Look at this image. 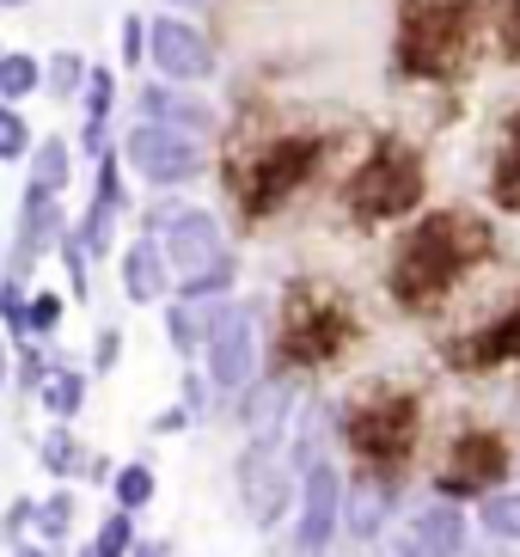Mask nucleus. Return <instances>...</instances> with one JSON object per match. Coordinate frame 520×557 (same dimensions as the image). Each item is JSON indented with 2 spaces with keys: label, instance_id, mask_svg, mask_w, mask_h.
Listing matches in <instances>:
<instances>
[{
  "label": "nucleus",
  "instance_id": "1",
  "mask_svg": "<svg viewBox=\"0 0 520 557\" xmlns=\"http://www.w3.org/2000/svg\"><path fill=\"white\" fill-rule=\"evenodd\" d=\"M490 221L472 209H429L417 227L398 239L386 263V295L405 312H423L435 300H447L459 282L472 276L478 263L490 258Z\"/></svg>",
  "mask_w": 520,
  "mask_h": 557
},
{
  "label": "nucleus",
  "instance_id": "2",
  "mask_svg": "<svg viewBox=\"0 0 520 557\" xmlns=\"http://www.w3.org/2000/svg\"><path fill=\"white\" fill-rule=\"evenodd\" d=\"M337 435L356 454L361 472L405 478V466L417 459V442H423V398L410 393V386H361L343 405Z\"/></svg>",
  "mask_w": 520,
  "mask_h": 557
},
{
  "label": "nucleus",
  "instance_id": "3",
  "mask_svg": "<svg viewBox=\"0 0 520 557\" xmlns=\"http://www.w3.org/2000/svg\"><path fill=\"white\" fill-rule=\"evenodd\" d=\"M356 344V319L331 288L319 282H294L276 312V374H312L331 368L343 349Z\"/></svg>",
  "mask_w": 520,
  "mask_h": 557
},
{
  "label": "nucleus",
  "instance_id": "4",
  "mask_svg": "<svg viewBox=\"0 0 520 557\" xmlns=\"http://www.w3.org/2000/svg\"><path fill=\"white\" fill-rule=\"evenodd\" d=\"M398 67L410 81H459L472 67V0H405Z\"/></svg>",
  "mask_w": 520,
  "mask_h": 557
},
{
  "label": "nucleus",
  "instance_id": "5",
  "mask_svg": "<svg viewBox=\"0 0 520 557\" xmlns=\"http://www.w3.org/2000/svg\"><path fill=\"white\" fill-rule=\"evenodd\" d=\"M423 197H429V160L423 148H410L398 135L374 141L368 160L356 165V178L343 184V209L356 214L361 227H386L398 214L423 209Z\"/></svg>",
  "mask_w": 520,
  "mask_h": 557
},
{
  "label": "nucleus",
  "instance_id": "6",
  "mask_svg": "<svg viewBox=\"0 0 520 557\" xmlns=\"http://www.w3.org/2000/svg\"><path fill=\"white\" fill-rule=\"evenodd\" d=\"M233 484H239L245 521L258 533H276L282 521L300 503V472L288 459V429H270V435H245L239 459H233Z\"/></svg>",
  "mask_w": 520,
  "mask_h": 557
},
{
  "label": "nucleus",
  "instance_id": "7",
  "mask_svg": "<svg viewBox=\"0 0 520 557\" xmlns=\"http://www.w3.org/2000/svg\"><path fill=\"white\" fill-rule=\"evenodd\" d=\"M325 141L319 135H282V141H263L251 148V160L233 172V190H239V209L245 221H263V214H276L282 202L312 178V165H319Z\"/></svg>",
  "mask_w": 520,
  "mask_h": 557
},
{
  "label": "nucleus",
  "instance_id": "8",
  "mask_svg": "<svg viewBox=\"0 0 520 557\" xmlns=\"http://www.w3.org/2000/svg\"><path fill=\"white\" fill-rule=\"evenodd\" d=\"M258 361H263V325H258V307L251 300H221L214 307V325H209V344H202V374L209 386L227 398H239L251 380H258Z\"/></svg>",
  "mask_w": 520,
  "mask_h": 557
},
{
  "label": "nucleus",
  "instance_id": "9",
  "mask_svg": "<svg viewBox=\"0 0 520 557\" xmlns=\"http://www.w3.org/2000/svg\"><path fill=\"white\" fill-rule=\"evenodd\" d=\"M515 472V447L503 429H459L447 442V459L435 466V496L447 503H478V496L503 491Z\"/></svg>",
  "mask_w": 520,
  "mask_h": 557
},
{
  "label": "nucleus",
  "instance_id": "10",
  "mask_svg": "<svg viewBox=\"0 0 520 557\" xmlns=\"http://www.w3.org/2000/svg\"><path fill=\"white\" fill-rule=\"evenodd\" d=\"M116 153H123V172H135L153 190H178V184H196L209 172V148L184 129H165V123H135V129H123Z\"/></svg>",
  "mask_w": 520,
  "mask_h": 557
},
{
  "label": "nucleus",
  "instance_id": "11",
  "mask_svg": "<svg viewBox=\"0 0 520 557\" xmlns=\"http://www.w3.org/2000/svg\"><path fill=\"white\" fill-rule=\"evenodd\" d=\"M153 239H160V258L172 270V282H190L202 270H214L221 258H233L221 221L209 209H190V202H165L153 214Z\"/></svg>",
  "mask_w": 520,
  "mask_h": 557
},
{
  "label": "nucleus",
  "instance_id": "12",
  "mask_svg": "<svg viewBox=\"0 0 520 557\" xmlns=\"http://www.w3.org/2000/svg\"><path fill=\"white\" fill-rule=\"evenodd\" d=\"M337 533H343V472H337V459H331V454H319L312 466H300L294 552H300V557H325Z\"/></svg>",
  "mask_w": 520,
  "mask_h": 557
},
{
  "label": "nucleus",
  "instance_id": "13",
  "mask_svg": "<svg viewBox=\"0 0 520 557\" xmlns=\"http://www.w3.org/2000/svg\"><path fill=\"white\" fill-rule=\"evenodd\" d=\"M147 62L160 67V81H172V86H202L214 67H221L209 50V37L178 13L147 18Z\"/></svg>",
  "mask_w": 520,
  "mask_h": 557
},
{
  "label": "nucleus",
  "instance_id": "14",
  "mask_svg": "<svg viewBox=\"0 0 520 557\" xmlns=\"http://www.w3.org/2000/svg\"><path fill=\"white\" fill-rule=\"evenodd\" d=\"M67 227H74V221H67L62 197L25 184V202H18V221H13V251H7V276L25 282L37 270V258H49V251L67 239Z\"/></svg>",
  "mask_w": 520,
  "mask_h": 557
},
{
  "label": "nucleus",
  "instance_id": "15",
  "mask_svg": "<svg viewBox=\"0 0 520 557\" xmlns=\"http://www.w3.org/2000/svg\"><path fill=\"white\" fill-rule=\"evenodd\" d=\"M508 361H520V300H508L490 325H472L466 337L447 344L454 374H490V368H508Z\"/></svg>",
  "mask_w": 520,
  "mask_h": 557
},
{
  "label": "nucleus",
  "instance_id": "16",
  "mask_svg": "<svg viewBox=\"0 0 520 557\" xmlns=\"http://www.w3.org/2000/svg\"><path fill=\"white\" fill-rule=\"evenodd\" d=\"M392 521H398V478L361 472L356 484H343V533L356 545H374Z\"/></svg>",
  "mask_w": 520,
  "mask_h": 557
},
{
  "label": "nucleus",
  "instance_id": "17",
  "mask_svg": "<svg viewBox=\"0 0 520 557\" xmlns=\"http://www.w3.org/2000/svg\"><path fill=\"white\" fill-rule=\"evenodd\" d=\"M405 533H410V552L417 557H466L472 552V521H466V508L447 503V496H429L423 508H410Z\"/></svg>",
  "mask_w": 520,
  "mask_h": 557
},
{
  "label": "nucleus",
  "instance_id": "18",
  "mask_svg": "<svg viewBox=\"0 0 520 557\" xmlns=\"http://www.w3.org/2000/svg\"><path fill=\"white\" fill-rule=\"evenodd\" d=\"M135 104H141V123H165V129H184V135H196V141H209V135L221 129V111H214L209 99H196L190 86H172V81L141 86Z\"/></svg>",
  "mask_w": 520,
  "mask_h": 557
},
{
  "label": "nucleus",
  "instance_id": "19",
  "mask_svg": "<svg viewBox=\"0 0 520 557\" xmlns=\"http://www.w3.org/2000/svg\"><path fill=\"white\" fill-rule=\"evenodd\" d=\"M294 410H300V386H294V374H258L251 386H245L239 398H233V417H239L245 435H270V429H288Z\"/></svg>",
  "mask_w": 520,
  "mask_h": 557
},
{
  "label": "nucleus",
  "instance_id": "20",
  "mask_svg": "<svg viewBox=\"0 0 520 557\" xmlns=\"http://www.w3.org/2000/svg\"><path fill=\"white\" fill-rule=\"evenodd\" d=\"M116 276H123V295L135 307H165L172 300V270H165L153 233H141V239H129V246L116 251Z\"/></svg>",
  "mask_w": 520,
  "mask_h": 557
},
{
  "label": "nucleus",
  "instance_id": "21",
  "mask_svg": "<svg viewBox=\"0 0 520 557\" xmlns=\"http://www.w3.org/2000/svg\"><path fill=\"white\" fill-rule=\"evenodd\" d=\"M490 197H496V209L520 214V111L503 123V135H496V153H490Z\"/></svg>",
  "mask_w": 520,
  "mask_h": 557
},
{
  "label": "nucleus",
  "instance_id": "22",
  "mask_svg": "<svg viewBox=\"0 0 520 557\" xmlns=\"http://www.w3.org/2000/svg\"><path fill=\"white\" fill-rule=\"evenodd\" d=\"M209 325H214V307H196V300H165V344L178 349L184 361L202 356Z\"/></svg>",
  "mask_w": 520,
  "mask_h": 557
},
{
  "label": "nucleus",
  "instance_id": "23",
  "mask_svg": "<svg viewBox=\"0 0 520 557\" xmlns=\"http://www.w3.org/2000/svg\"><path fill=\"white\" fill-rule=\"evenodd\" d=\"M67 178H74V148H67L62 135H44L32 148V172H25V184L32 190H49V197H62Z\"/></svg>",
  "mask_w": 520,
  "mask_h": 557
},
{
  "label": "nucleus",
  "instance_id": "24",
  "mask_svg": "<svg viewBox=\"0 0 520 557\" xmlns=\"http://www.w3.org/2000/svg\"><path fill=\"white\" fill-rule=\"evenodd\" d=\"M37 405L49 410V423H74L86 410V374L81 368H49V380L37 386Z\"/></svg>",
  "mask_w": 520,
  "mask_h": 557
},
{
  "label": "nucleus",
  "instance_id": "25",
  "mask_svg": "<svg viewBox=\"0 0 520 557\" xmlns=\"http://www.w3.org/2000/svg\"><path fill=\"white\" fill-rule=\"evenodd\" d=\"M37 459H44V472L49 478H86V447L81 435H74V423H49V435L37 442Z\"/></svg>",
  "mask_w": 520,
  "mask_h": 557
},
{
  "label": "nucleus",
  "instance_id": "26",
  "mask_svg": "<svg viewBox=\"0 0 520 557\" xmlns=\"http://www.w3.org/2000/svg\"><path fill=\"white\" fill-rule=\"evenodd\" d=\"M478 527H484V540H496V545H520V491L515 484L478 496Z\"/></svg>",
  "mask_w": 520,
  "mask_h": 557
},
{
  "label": "nucleus",
  "instance_id": "27",
  "mask_svg": "<svg viewBox=\"0 0 520 557\" xmlns=\"http://www.w3.org/2000/svg\"><path fill=\"white\" fill-rule=\"evenodd\" d=\"M86 74H92V62H86L81 50H55L44 62V92L55 104H74V99H81V86H86Z\"/></svg>",
  "mask_w": 520,
  "mask_h": 557
},
{
  "label": "nucleus",
  "instance_id": "28",
  "mask_svg": "<svg viewBox=\"0 0 520 557\" xmlns=\"http://www.w3.org/2000/svg\"><path fill=\"white\" fill-rule=\"evenodd\" d=\"M111 496H116V508L141 515V508L160 496V478H153V466H147V459H129V466H116V472H111Z\"/></svg>",
  "mask_w": 520,
  "mask_h": 557
},
{
  "label": "nucleus",
  "instance_id": "29",
  "mask_svg": "<svg viewBox=\"0 0 520 557\" xmlns=\"http://www.w3.org/2000/svg\"><path fill=\"white\" fill-rule=\"evenodd\" d=\"M37 86H44V62H37L32 50H7L0 55V104L32 99Z\"/></svg>",
  "mask_w": 520,
  "mask_h": 557
},
{
  "label": "nucleus",
  "instance_id": "30",
  "mask_svg": "<svg viewBox=\"0 0 520 557\" xmlns=\"http://www.w3.org/2000/svg\"><path fill=\"white\" fill-rule=\"evenodd\" d=\"M233 282H239V263L221 258L214 270H202V276L178 282V295L172 300H196V307H221V300H233Z\"/></svg>",
  "mask_w": 520,
  "mask_h": 557
},
{
  "label": "nucleus",
  "instance_id": "31",
  "mask_svg": "<svg viewBox=\"0 0 520 557\" xmlns=\"http://www.w3.org/2000/svg\"><path fill=\"white\" fill-rule=\"evenodd\" d=\"M74 239H81L86 258H111V251H116V209H104V202H86L81 221H74Z\"/></svg>",
  "mask_w": 520,
  "mask_h": 557
},
{
  "label": "nucleus",
  "instance_id": "32",
  "mask_svg": "<svg viewBox=\"0 0 520 557\" xmlns=\"http://www.w3.org/2000/svg\"><path fill=\"white\" fill-rule=\"evenodd\" d=\"M0 331L13 337V349L32 344V288L13 276H0Z\"/></svg>",
  "mask_w": 520,
  "mask_h": 557
},
{
  "label": "nucleus",
  "instance_id": "33",
  "mask_svg": "<svg viewBox=\"0 0 520 557\" xmlns=\"http://www.w3.org/2000/svg\"><path fill=\"white\" fill-rule=\"evenodd\" d=\"M135 545H141V533H135V515H129V508H111V515L98 521V533H92V552H98V557H129Z\"/></svg>",
  "mask_w": 520,
  "mask_h": 557
},
{
  "label": "nucleus",
  "instance_id": "34",
  "mask_svg": "<svg viewBox=\"0 0 520 557\" xmlns=\"http://www.w3.org/2000/svg\"><path fill=\"white\" fill-rule=\"evenodd\" d=\"M74 491H55V496H44V503H37V540L44 545H62L67 533H74Z\"/></svg>",
  "mask_w": 520,
  "mask_h": 557
},
{
  "label": "nucleus",
  "instance_id": "35",
  "mask_svg": "<svg viewBox=\"0 0 520 557\" xmlns=\"http://www.w3.org/2000/svg\"><path fill=\"white\" fill-rule=\"evenodd\" d=\"M32 148H37V135H32V123H25V111H18V104H0V165L32 160Z\"/></svg>",
  "mask_w": 520,
  "mask_h": 557
},
{
  "label": "nucleus",
  "instance_id": "36",
  "mask_svg": "<svg viewBox=\"0 0 520 557\" xmlns=\"http://www.w3.org/2000/svg\"><path fill=\"white\" fill-rule=\"evenodd\" d=\"M81 111H86V123H111V111H116V74L111 67H92V74H86Z\"/></svg>",
  "mask_w": 520,
  "mask_h": 557
},
{
  "label": "nucleus",
  "instance_id": "37",
  "mask_svg": "<svg viewBox=\"0 0 520 557\" xmlns=\"http://www.w3.org/2000/svg\"><path fill=\"white\" fill-rule=\"evenodd\" d=\"M92 202H104V209H129V190H123V153H98V178H92Z\"/></svg>",
  "mask_w": 520,
  "mask_h": 557
},
{
  "label": "nucleus",
  "instance_id": "38",
  "mask_svg": "<svg viewBox=\"0 0 520 557\" xmlns=\"http://www.w3.org/2000/svg\"><path fill=\"white\" fill-rule=\"evenodd\" d=\"M55 251H62V270H67V295H74V300H86V295H92V258L81 251L74 227H67V239H62Z\"/></svg>",
  "mask_w": 520,
  "mask_h": 557
},
{
  "label": "nucleus",
  "instance_id": "39",
  "mask_svg": "<svg viewBox=\"0 0 520 557\" xmlns=\"http://www.w3.org/2000/svg\"><path fill=\"white\" fill-rule=\"evenodd\" d=\"M62 295H49V288H32V344H44V337H55L62 331Z\"/></svg>",
  "mask_w": 520,
  "mask_h": 557
},
{
  "label": "nucleus",
  "instance_id": "40",
  "mask_svg": "<svg viewBox=\"0 0 520 557\" xmlns=\"http://www.w3.org/2000/svg\"><path fill=\"white\" fill-rule=\"evenodd\" d=\"M25 533H37V496H18V503L7 508V521H0V540L25 545Z\"/></svg>",
  "mask_w": 520,
  "mask_h": 557
},
{
  "label": "nucleus",
  "instance_id": "41",
  "mask_svg": "<svg viewBox=\"0 0 520 557\" xmlns=\"http://www.w3.org/2000/svg\"><path fill=\"white\" fill-rule=\"evenodd\" d=\"M18 386H25V393H37V386H44L49 380V356H44V344H18Z\"/></svg>",
  "mask_w": 520,
  "mask_h": 557
},
{
  "label": "nucleus",
  "instance_id": "42",
  "mask_svg": "<svg viewBox=\"0 0 520 557\" xmlns=\"http://www.w3.org/2000/svg\"><path fill=\"white\" fill-rule=\"evenodd\" d=\"M116 44H123V50H116V55H123V67H141L147 62V18H123V32H116Z\"/></svg>",
  "mask_w": 520,
  "mask_h": 557
},
{
  "label": "nucleus",
  "instance_id": "43",
  "mask_svg": "<svg viewBox=\"0 0 520 557\" xmlns=\"http://www.w3.org/2000/svg\"><path fill=\"white\" fill-rule=\"evenodd\" d=\"M116 356H123V331H116V325H104V331L92 337V374H111V368H116Z\"/></svg>",
  "mask_w": 520,
  "mask_h": 557
},
{
  "label": "nucleus",
  "instance_id": "44",
  "mask_svg": "<svg viewBox=\"0 0 520 557\" xmlns=\"http://www.w3.org/2000/svg\"><path fill=\"white\" fill-rule=\"evenodd\" d=\"M209 393H214L209 374H202V368H190V374H184V398H178V405L190 410V417H202V410H209Z\"/></svg>",
  "mask_w": 520,
  "mask_h": 557
},
{
  "label": "nucleus",
  "instance_id": "45",
  "mask_svg": "<svg viewBox=\"0 0 520 557\" xmlns=\"http://www.w3.org/2000/svg\"><path fill=\"white\" fill-rule=\"evenodd\" d=\"M368 552H374V557H417V552H410V533H405V521H392L386 533H380V540L368 545Z\"/></svg>",
  "mask_w": 520,
  "mask_h": 557
},
{
  "label": "nucleus",
  "instance_id": "46",
  "mask_svg": "<svg viewBox=\"0 0 520 557\" xmlns=\"http://www.w3.org/2000/svg\"><path fill=\"white\" fill-rule=\"evenodd\" d=\"M147 429H153V435H184V429H190V410H184V405H165Z\"/></svg>",
  "mask_w": 520,
  "mask_h": 557
},
{
  "label": "nucleus",
  "instance_id": "47",
  "mask_svg": "<svg viewBox=\"0 0 520 557\" xmlns=\"http://www.w3.org/2000/svg\"><path fill=\"white\" fill-rule=\"evenodd\" d=\"M503 44L508 55H520V0H503Z\"/></svg>",
  "mask_w": 520,
  "mask_h": 557
},
{
  "label": "nucleus",
  "instance_id": "48",
  "mask_svg": "<svg viewBox=\"0 0 520 557\" xmlns=\"http://www.w3.org/2000/svg\"><path fill=\"white\" fill-rule=\"evenodd\" d=\"M7 380H13V337L0 331V386H7Z\"/></svg>",
  "mask_w": 520,
  "mask_h": 557
},
{
  "label": "nucleus",
  "instance_id": "49",
  "mask_svg": "<svg viewBox=\"0 0 520 557\" xmlns=\"http://www.w3.org/2000/svg\"><path fill=\"white\" fill-rule=\"evenodd\" d=\"M466 557H520V545H496V540H490V545H478V552H466Z\"/></svg>",
  "mask_w": 520,
  "mask_h": 557
},
{
  "label": "nucleus",
  "instance_id": "50",
  "mask_svg": "<svg viewBox=\"0 0 520 557\" xmlns=\"http://www.w3.org/2000/svg\"><path fill=\"white\" fill-rule=\"evenodd\" d=\"M129 557H165V545H153V540H141V545H135V552Z\"/></svg>",
  "mask_w": 520,
  "mask_h": 557
},
{
  "label": "nucleus",
  "instance_id": "51",
  "mask_svg": "<svg viewBox=\"0 0 520 557\" xmlns=\"http://www.w3.org/2000/svg\"><path fill=\"white\" fill-rule=\"evenodd\" d=\"M13 557H49V545H13Z\"/></svg>",
  "mask_w": 520,
  "mask_h": 557
},
{
  "label": "nucleus",
  "instance_id": "52",
  "mask_svg": "<svg viewBox=\"0 0 520 557\" xmlns=\"http://www.w3.org/2000/svg\"><path fill=\"white\" fill-rule=\"evenodd\" d=\"M165 7H172V13H190V7H202V0H165Z\"/></svg>",
  "mask_w": 520,
  "mask_h": 557
},
{
  "label": "nucleus",
  "instance_id": "53",
  "mask_svg": "<svg viewBox=\"0 0 520 557\" xmlns=\"http://www.w3.org/2000/svg\"><path fill=\"white\" fill-rule=\"evenodd\" d=\"M0 7H7V13H18V7H32V0H0Z\"/></svg>",
  "mask_w": 520,
  "mask_h": 557
},
{
  "label": "nucleus",
  "instance_id": "54",
  "mask_svg": "<svg viewBox=\"0 0 520 557\" xmlns=\"http://www.w3.org/2000/svg\"><path fill=\"white\" fill-rule=\"evenodd\" d=\"M81 557H98V552H92V545H81Z\"/></svg>",
  "mask_w": 520,
  "mask_h": 557
},
{
  "label": "nucleus",
  "instance_id": "55",
  "mask_svg": "<svg viewBox=\"0 0 520 557\" xmlns=\"http://www.w3.org/2000/svg\"><path fill=\"white\" fill-rule=\"evenodd\" d=\"M515 472H520V459H515Z\"/></svg>",
  "mask_w": 520,
  "mask_h": 557
},
{
  "label": "nucleus",
  "instance_id": "56",
  "mask_svg": "<svg viewBox=\"0 0 520 557\" xmlns=\"http://www.w3.org/2000/svg\"><path fill=\"white\" fill-rule=\"evenodd\" d=\"M325 557H337V552H325Z\"/></svg>",
  "mask_w": 520,
  "mask_h": 557
},
{
  "label": "nucleus",
  "instance_id": "57",
  "mask_svg": "<svg viewBox=\"0 0 520 557\" xmlns=\"http://www.w3.org/2000/svg\"><path fill=\"white\" fill-rule=\"evenodd\" d=\"M0 55H7V50H0Z\"/></svg>",
  "mask_w": 520,
  "mask_h": 557
}]
</instances>
